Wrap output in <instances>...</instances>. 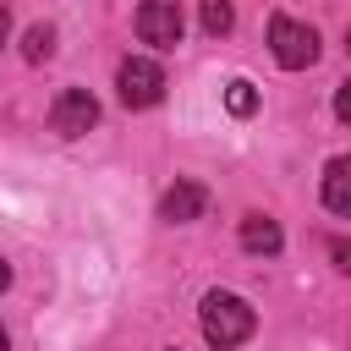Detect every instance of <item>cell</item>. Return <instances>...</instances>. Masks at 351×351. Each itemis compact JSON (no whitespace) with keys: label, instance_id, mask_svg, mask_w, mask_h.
<instances>
[{"label":"cell","instance_id":"277c9868","mask_svg":"<svg viewBox=\"0 0 351 351\" xmlns=\"http://www.w3.org/2000/svg\"><path fill=\"white\" fill-rule=\"evenodd\" d=\"M181 0H143L137 5V38L154 49H176L181 44Z\"/></svg>","mask_w":351,"mask_h":351},{"label":"cell","instance_id":"9c48e42d","mask_svg":"<svg viewBox=\"0 0 351 351\" xmlns=\"http://www.w3.org/2000/svg\"><path fill=\"white\" fill-rule=\"evenodd\" d=\"M22 55H27V60H49V55H55V27H49V22L27 27V33H22Z\"/></svg>","mask_w":351,"mask_h":351},{"label":"cell","instance_id":"7a4b0ae2","mask_svg":"<svg viewBox=\"0 0 351 351\" xmlns=\"http://www.w3.org/2000/svg\"><path fill=\"white\" fill-rule=\"evenodd\" d=\"M269 49H274V60L285 66V71H302V66H313L318 60V33L307 27V22H296V16H274L269 22Z\"/></svg>","mask_w":351,"mask_h":351},{"label":"cell","instance_id":"5b68a950","mask_svg":"<svg viewBox=\"0 0 351 351\" xmlns=\"http://www.w3.org/2000/svg\"><path fill=\"white\" fill-rule=\"evenodd\" d=\"M93 121H99V99H93L88 88H66V93L49 104V126H55L60 137H82Z\"/></svg>","mask_w":351,"mask_h":351},{"label":"cell","instance_id":"6da1fadb","mask_svg":"<svg viewBox=\"0 0 351 351\" xmlns=\"http://www.w3.org/2000/svg\"><path fill=\"white\" fill-rule=\"evenodd\" d=\"M197 324H203V340H208L214 351H236V346L252 335L258 313H252L236 291H208L203 307H197Z\"/></svg>","mask_w":351,"mask_h":351},{"label":"cell","instance_id":"8fae6325","mask_svg":"<svg viewBox=\"0 0 351 351\" xmlns=\"http://www.w3.org/2000/svg\"><path fill=\"white\" fill-rule=\"evenodd\" d=\"M225 104H230V115H252V104H258V93H252V82H247V77H236V82H225Z\"/></svg>","mask_w":351,"mask_h":351},{"label":"cell","instance_id":"9a60e30c","mask_svg":"<svg viewBox=\"0 0 351 351\" xmlns=\"http://www.w3.org/2000/svg\"><path fill=\"white\" fill-rule=\"evenodd\" d=\"M0 351H11V335H5V329H0Z\"/></svg>","mask_w":351,"mask_h":351},{"label":"cell","instance_id":"ba28073f","mask_svg":"<svg viewBox=\"0 0 351 351\" xmlns=\"http://www.w3.org/2000/svg\"><path fill=\"white\" fill-rule=\"evenodd\" d=\"M241 247H247V252L274 258V252L285 247V236H280V225H274L269 214H247V219H241Z\"/></svg>","mask_w":351,"mask_h":351},{"label":"cell","instance_id":"8992f818","mask_svg":"<svg viewBox=\"0 0 351 351\" xmlns=\"http://www.w3.org/2000/svg\"><path fill=\"white\" fill-rule=\"evenodd\" d=\"M203 203H208V192H203L197 181H176V186L159 197V219H165V225H186V219L203 214Z\"/></svg>","mask_w":351,"mask_h":351},{"label":"cell","instance_id":"52a82bcc","mask_svg":"<svg viewBox=\"0 0 351 351\" xmlns=\"http://www.w3.org/2000/svg\"><path fill=\"white\" fill-rule=\"evenodd\" d=\"M324 208L329 214H351V159H329V170H324Z\"/></svg>","mask_w":351,"mask_h":351},{"label":"cell","instance_id":"3957f363","mask_svg":"<svg viewBox=\"0 0 351 351\" xmlns=\"http://www.w3.org/2000/svg\"><path fill=\"white\" fill-rule=\"evenodd\" d=\"M115 88H121V104H126V110H148V104L165 99V71H159V60L132 55V60H121Z\"/></svg>","mask_w":351,"mask_h":351},{"label":"cell","instance_id":"5bb4252c","mask_svg":"<svg viewBox=\"0 0 351 351\" xmlns=\"http://www.w3.org/2000/svg\"><path fill=\"white\" fill-rule=\"evenodd\" d=\"M5 285H11V263L0 258V291H5Z\"/></svg>","mask_w":351,"mask_h":351},{"label":"cell","instance_id":"30bf717a","mask_svg":"<svg viewBox=\"0 0 351 351\" xmlns=\"http://www.w3.org/2000/svg\"><path fill=\"white\" fill-rule=\"evenodd\" d=\"M230 27H236V5H230V0H203V33L219 38V33H230Z\"/></svg>","mask_w":351,"mask_h":351},{"label":"cell","instance_id":"4fadbf2b","mask_svg":"<svg viewBox=\"0 0 351 351\" xmlns=\"http://www.w3.org/2000/svg\"><path fill=\"white\" fill-rule=\"evenodd\" d=\"M5 33H11V11L0 5V44H5Z\"/></svg>","mask_w":351,"mask_h":351},{"label":"cell","instance_id":"7c38bea8","mask_svg":"<svg viewBox=\"0 0 351 351\" xmlns=\"http://www.w3.org/2000/svg\"><path fill=\"white\" fill-rule=\"evenodd\" d=\"M335 115L351 121V82H340V93H335Z\"/></svg>","mask_w":351,"mask_h":351}]
</instances>
